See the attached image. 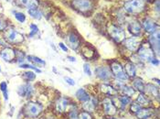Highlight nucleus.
Masks as SVG:
<instances>
[{
    "label": "nucleus",
    "mask_w": 160,
    "mask_h": 119,
    "mask_svg": "<svg viewBox=\"0 0 160 119\" xmlns=\"http://www.w3.org/2000/svg\"><path fill=\"white\" fill-rule=\"evenodd\" d=\"M100 88H101L102 93L105 94L106 95H112L116 93L115 89L109 84H102Z\"/></svg>",
    "instance_id": "b1692460"
},
{
    "label": "nucleus",
    "mask_w": 160,
    "mask_h": 119,
    "mask_svg": "<svg viewBox=\"0 0 160 119\" xmlns=\"http://www.w3.org/2000/svg\"><path fill=\"white\" fill-rule=\"evenodd\" d=\"M123 46L127 49H129L130 51H136L138 49V48L140 47V42L136 37L129 38V39H125L123 40Z\"/></svg>",
    "instance_id": "ddd939ff"
},
{
    "label": "nucleus",
    "mask_w": 160,
    "mask_h": 119,
    "mask_svg": "<svg viewBox=\"0 0 160 119\" xmlns=\"http://www.w3.org/2000/svg\"><path fill=\"white\" fill-rule=\"evenodd\" d=\"M150 62H151L153 65H155V66H158V65H159V60H158V59H155V58L152 59Z\"/></svg>",
    "instance_id": "37998d69"
},
{
    "label": "nucleus",
    "mask_w": 160,
    "mask_h": 119,
    "mask_svg": "<svg viewBox=\"0 0 160 119\" xmlns=\"http://www.w3.org/2000/svg\"><path fill=\"white\" fill-rule=\"evenodd\" d=\"M79 119H92V116H91L89 112L83 111L79 115Z\"/></svg>",
    "instance_id": "e433bc0d"
},
{
    "label": "nucleus",
    "mask_w": 160,
    "mask_h": 119,
    "mask_svg": "<svg viewBox=\"0 0 160 119\" xmlns=\"http://www.w3.org/2000/svg\"><path fill=\"white\" fill-rule=\"evenodd\" d=\"M121 89H122V91H123V93L124 94V95H126V96H129V97H131L132 95L135 94V89L132 87V86H129V85H123L121 87Z\"/></svg>",
    "instance_id": "c756f323"
},
{
    "label": "nucleus",
    "mask_w": 160,
    "mask_h": 119,
    "mask_svg": "<svg viewBox=\"0 0 160 119\" xmlns=\"http://www.w3.org/2000/svg\"><path fill=\"white\" fill-rule=\"evenodd\" d=\"M72 5L76 10L82 13L91 11L92 8V3L90 0H72Z\"/></svg>",
    "instance_id": "0eeeda50"
},
{
    "label": "nucleus",
    "mask_w": 160,
    "mask_h": 119,
    "mask_svg": "<svg viewBox=\"0 0 160 119\" xmlns=\"http://www.w3.org/2000/svg\"><path fill=\"white\" fill-rule=\"evenodd\" d=\"M108 33L111 36V38L117 43L123 42L125 39V32L122 28L115 26V25H111L108 28Z\"/></svg>",
    "instance_id": "7ed1b4c3"
},
{
    "label": "nucleus",
    "mask_w": 160,
    "mask_h": 119,
    "mask_svg": "<svg viewBox=\"0 0 160 119\" xmlns=\"http://www.w3.org/2000/svg\"><path fill=\"white\" fill-rule=\"evenodd\" d=\"M137 103L142 106H148L150 104V100L148 96L144 95V93H141L139 96L137 97Z\"/></svg>",
    "instance_id": "bb28decb"
},
{
    "label": "nucleus",
    "mask_w": 160,
    "mask_h": 119,
    "mask_svg": "<svg viewBox=\"0 0 160 119\" xmlns=\"http://www.w3.org/2000/svg\"><path fill=\"white\" fill-rule=\"evenodd\" d=\"M145 94H148V95H151L153 97H156L157 99L159 98V90L158 87H156L155 85L151 84V83H148L147 85H145Z\"/></svg>",
    "instance_id": "f3484780"
},
{
    "label": "nucleus",
    "mask_w": 160,
    "mask_h": 119,
    "mask_svg": "<svg viewBox=\"0 0 160 119\" xmlns=\"http://www.w3.org/2000/svg\"><path fill=\"white\" fill-rule=\"evenodd\" d=\"M59 46H60V48L62 49L63 51H65V52H67V51H68V48H67V46H66L64 43L60 42V43H59Z\"/></svg>",
    "instance_id": "79ce46f5"
},
{
    "label": "nucleus",
    "mask_w": 160,
    "mask_h": 119,
    "mask_svg": "<svg viewBox=\"0 0 160 119\" xmlns=\"http://www.w3.org/2000/svg\"><path fill=\"white\" fill-rule=\"evenodd\" d=\"M124 72L127 74L128 77L134 78L136 75V66L132 62H127L124 65Z\"/></svg>",
    "instance_id": "6ab92c4d"
},
{
    "label": "nucleus",
    "mask_w": 160,
    "mask_h": 119,
    "mask_svg": "<svg viewBox=\"0 0 160 119\" xmlns=\"http://www.w3.org/2000/svg\"><path fill=\"white\" fill-rule=\"evenodd\" d=\"M145 83L144 81L141 79V78H136L134 81H133V88L136 90V91H139L140 93H144L145 91Z\"/></svg>",
    "instance_id": "5701e85b"
},
{
    "label": "nucleus",
    "mask_w": 160,
    "mask_h": 119,
    "mask_svg": "<svg viewBox=\"0 0 160 119\" xmlns=\"http://www.w3.org/2000/svg\"><path fill=\"white\" fill-rule=\"evenodd\" d=\"M0 57L5 61L11 62L16 59V50L11 48L5 47L0 51Z\"/></svg>",
    "instance_id": "f8f14e48"
},
{
    "label": "nucleus",
    "mask_w": 160,
    "mask_h": 119,
    "mask_svg": "<svg viewBox=\"0 0 160 119\" xmlns=\"http://www.w3.org/2000/svg\"><path fill=\"white\" fill-rule=\"evenodd\" d=\"M7 1H10V0H7Z\"/></svg>",
    "instance_id": "49530a36"
},
{
    "label": "nucleus",
    "mask_w": 160,
    "mask_h": 119,
    "mask_svg": "<svg viewBox=\"0 0 160 119\" xmlns=\"http://www.w3.org/2000/svg\"><path fill=\"white\" fill-rule=\"evenodd\" d=\"M69 118L70 119H78L79 118V115L77 113L76 110H72L70 113H69Z\"/></svg>",
    "instance_id": "58836bf2"
},
{
    "label": "nucleus",
    "mask_w": 160,
    "mask_h": 119,
    "mask_svg": "<svg viewBox=\"0 0 160 119\" xmlns=\"http://www.w3.org/2000/svg\"><path fill=\"white\" fill-rule=\"evenodd\" d=\"M136 51H137V54H138L139 58H141L143 60L151 61L155 57L154 51L152 50V49L149 46V44L140 45V47L138 48V49Z\"/></svg>",
    "instance_id": "39448f33"
},
{
    "label": "nucleus",
    "mask_w": 160,
    "mask_h": 119,
    "mask_svg": "<svg viewBox=\"0 0 160 119\" xmlns=\"http://www.w3.org/2000/svg\"><path fill=\"white\" fill-rule=\"evenodd\" d=\"M7 28H8V23L5 20L0 19V31H3V30L7 29Z\"/></svg>",
    "instance_id": "a19ab883"
},
{
    "label": "nucleus",
    "mask_w": 160,
    "mask_h": 119,
    "mask_svg": "<svg viewBox=\"0 0 160 119\" xmlns=\"http://www.w3.org/2000/svg\"><path fill=\"white\" fill-rule=\"evenodd\" d=\"M154 80H155V81H157V83H159V80H158V79H154Z\"/></svg>",
    "instance_id": "a18cd8bd"
},
{
    "label": "nucleus",
    "mask_w": 160,
    "mask_h": 119,
    "mask_svg": "<svg viewBox=\"0 0 160 119\" xmlns=\"http://www.w3.org/2000/svg\"><path fill=\"white\" fill-rule=\"evenodd\" d=\"M27 59L28 61H30V62H32V63H34L35 65H37V66H45L46 65V62H45V60L42 59H40V58H38L37 56H28L27 57Z\"/></svg>",
    "instance_id": "393cba45"
},
{
    "label": "nucleus",
    "mask_w": 160,
    "mask_h": 119,
    "mask_svg": "<svg viewBox=\"0 0 160 119\" xmlns=\"http://www.w3.org/2000/svg\"><path fill=\"white\" fill-rule=\"evenodd\" d=\"M146 1H149V0H146Z\"/></svg>",
    "instance_id": "09e8293b"
},
{
    "label": "nucleus",
    "mask_w": 160,
    "mask_h": 119,
    "mask_svg": "<svg viewBox=\"0 0 160 119\" xmlns=\"http://www.w3.org/2000/svg\"><path fill=\"white\" fill-rule=\"evenodd\" d=\"M102 106H103V110L105 112L106 115H109V116H112L116 113L117 111V108L114 106L113 102L112 101L109 97L105 98L102 102Z\"/></svg>",
    "instance_id": "4468645a"
},
{
    "label": "nucleus",
    "mask_w": 160,
    "mask_h": 119,
    "mask_svg": "<svg viewBox=\"0 0 160 119\" xmlns=\"http://www.w3.org/2000/svg\"><path fill=\"white\" fill-rule=\"evenodd\" d=\"M141 29H142V26L139 21L137 20H133L128 24V30L129 32L134 35L135 37H137L141 34Z\"/></svg>",
    "instance_id": "2eb2a0df"
},
{
    "label": "nucleus",
    "mask_w": 160,
    "mask_h": 119,
    "mask_svg": "<svg viewBox=\"0 0 160 119\" xmlns=\"http://www.w3.org/2000/svg\"><path fill=\"white\" fill-rule=\"evenodd\" d=\"M67 59H69L70 61H72V62H76V59L74 57H72V56H68Z\"/></svg>",
    "instance_id": "c03bdc74"
},
{
    "label": "nucleus",
    "mask_w": 160,
    "mask_h": 119,
    "mask_svg": "<svg viewBox=\"0 0 160 119\" xmlns=\"http://www.w3.org/2000/svg\"><path fill=\"white\" fill-rule=\"evenodd\" d=\"M0 90L1 92L3 93L4 95V99L5 101H8V83L6 82H2L0 83Z\"/></svg>",
    "instance_id": "2f4dec72"
},
{
    "label": "nucleus",
    "mask_w": 160,
    "mask_h": 119,
    "mask_svg": "<svg viewBox=\"0 0 160 119\" xmlns=\"http://www.w3.org/2000/svg\"><path fill=\"white\" fill-rule=\"evenodd\" d=\"M19 67L21 69H30V70H33L38 73H41V70L38 69V67H36L35 65H32V64H28V63H20L19 64Z\"/></svg>",
    "instance_id": "473e14b6"
},
{
    "label": "nucleus",
    "mask_w": 160,
    "mask_h": 119,
    "mask_svg": "<svg viewBox=\"0 0 160 119\" xmlns=\"http://www.w3.org/2000/svg\"><path fill=\"white\" fill-rule=\"evenodd\" d=\"M68 104H69V102H68V100L66 99V98H60L59 100H58V102H57V104H56V109H57V111L59 112V113H63V112H65V110H66V108L68 106Z\"/></svg>",
    "instance_id": "4be33fe9"
},
{
    "label": "nucleus",
    "mask_w": 160,
    "mask_h": 119,
    "mask_svg": "<svg viewBox=\"0 0 160 119\" xmlns=\"http://www.w3.org/2000/svg\"><path fill=\"white\" fill-rule=\"evenodd\" d=\"M29 28H30V31H29L28 37H29V38H32V37H34L35 35H37V33L38 32V28L37 25H35V24H30Z\"/></svg>",
    "instance_id": "f704fd0d"
},
{
    "label": "nucleus",
    "mask_w": 160,
    "mask_h": 119,
    "mask_svg": "<svg viewBox=\"0 0 160 119\" xmlns=\"http://www.w3.org/2000/svg\"><path fill=\"white\" fill-rule=\"evenodd\" d=\"M67 41L70 45V47L72 48L74 50H77L78 48L81 46V41H80V39L79 37L76 35L75 33L72 32L70 33L68 37H67Z\"/></svg>",
    "instance_id": "dca6fc26"
},
{
    "label": "nucleus",
    "mask_w": 160,
    "mask_h": 119,
    "mask_svg": "<svg viewBox=\"0 0 160 119\" xmlns=\"http://www.w3.org/2000/svg\"><path fill=\"white\" fill-rule=\"evenodd\" d=\"M28 13L29 14V16L32 18H34V19H40L41 18H42V13L40 12L39 9H38V8H34V9H28Z\"/></svg>",
    "instance_id": "cd10ccee"
},
{
    "label": "nucleus",
    "mask_w": 160,
    "mask_h": 119,
    "mask_svg": "<svg viewBox=\"0 0 160 119\" xmlns=\"http://www.w3.org/2000/svg\"><path fill=\"white\" fill-rule=\"evenodd\" d=\"M149 46L151 47L152 50L154 51V54L158 56L159 55V45H160V36L159 30L156 31L155 33L151 34L148 38Z\"/></svg>",
    "instance_id": "6e6552de"
},
{
    "label": "nucleus",
    "mask_w": 160,
    "mask_h": 119,
    "mask_svg": "<svg viewBox=\"0 0 160 119\" xmlns=\"http://www.w3.org/2000/svg\"><path fill=\"white\" fill-rule=\"evenodd\" d=\"M0 71H1V68H0Z\"/></svg>",
    "instance_id": "de8ad7c7"
},
{
    "label": "nucleus",
    "mask_w": 160,
    "mask_h": 119,
    "mask_svg": "<svg viewBox=\"0 0 160 119\" xmlns=\"http://www.w3.org/2000/svg\"><path fill=\"white\" fill-rule=\"evenodd\" d=\"M64 80H65V82L68 83L69 85H72V86H74V85H75V81H74L72 78H71V77L65 76V77H64Z\"/></svg>",
    "instance_id": "ea45409f"
},
{
    "label": "nucleus",
    "mask_w": 160,
    "mask_h": 119,
    "mask_svg": "<svg viewBox=\"0 0 160 119\" xmlns=\"http://www.w3.org/2000/svg\"><path fill=\"white\" fill-rule=\"evenodd\" d=\"M110 71H111L112 74H113L118 80L121 81H126L128 80V76L127 74L124 72L123 69V66L116 60H113L111 62V67H110Z\"/></svg>",
    "instance_id": "20e7f679"
},
{
    "label": "nucleus",
    "mask_w": 160,
    "mask_h": 119,
    "mask_svg": "<svg viewBox=\"0 0 160 119\" xmlns=\"http://www.w3.org/2000/svg\"><path fill=\"white\" fill-rule=\"evenodd\" d=\"M146 3L144 0H128L123 5V9L128 14H139L145 10Z\"/></svg>",
    "instance_id": "f03ea898"
},
{
    "label": "nucleus",
    "mask_w": 160,
    "mask_h": 119,
    "mask_svg": "<svg viewBox=\"0 0 160 119\" xmlns=\"http://www.w3.org/2000/svg\"><path fill=\"white\" fill-rule=\"evenodd\" d=\"M154 114V110L152 108H141L136 116L138 119H148L150 116H152Z\"/></svg>",
    "instance_id": "a211bd4d"
},
{
    "label": "nucleus",
    "mask_w": 160,
    "mask_h": 119,
    "mask_svg": "<svg viewBox=\"0 0 160 119\" xmlns=\"http://www.w3.org/2000/svg\"><path fill=\"white\" fill-rule=\"evenodd\" d=\"M20 4L28 9L38 8V0H19Z\"/></svg>",
    "instance_id": "412c9836"
},
{
    "label": "nucleus",
    "mask_w": 160,
    "mask_h": 119,
    "mask_svg": "<svg viewBox=\"0 0 160 119\" xmlns=\"http://www.w3.org/2000/svg\"><path fill=\"white\" fill-rule=\"evenodd\" d=\"M95 74L98 77L99 79L102 80V81H108L110 80L112 77V72L109 68L107 67H103V66H99L95 69Z\"/></svg>",
    "instance_id": "9b49d317"
},
{
    "label": "nucleus",
    "mask_w": 160,
    "mask_h": 119,
    "mask_svg": "<svg viewBox=\"0 0 160 119\" xmlns=\"http://www.w3.org/2000/svg\"><path fill=\"white\" fill-rule=\"evenodd\" d=\"M97 106V104L95 103V100L94 99H90L89 101H87L84 103V105H83V109L86 111V112H89V113H91V112H92L93 110H94V108L96 107Z\"/></svg>",
    "instance_id": "a878e982"
},
{
    "label": "nucleus",
    "mask_w": 160,
    "mask_h": 119,
    "mask_svg": "<svg viewBox=\"0 0 160 119\" xmlns=\"http://www.w3.org/2000/svg\"><path fill=\"white\" fill-rule=\"evenodd\" d=\"M142 27H143L144 30L149 34H153L158 30V25L150 18H146L143 19Z\"/></svg>",
    "instance_id": "1a4fd4ad"
},
{
    "label": "nucleus",
    "mask_w": 160,
    "mask_h": 119,
    "mask_svg": "<svg viewBox=\"0 0 160 119\" xmlns=\"http://www.w3.org/2000/svg\"><path fill=\"white\" fill-rule=\"evenodd\" d=\"M83 71L85 72L88 76H92V71H91V67L88 63H84L83 64Z\"/></svg>",
    "instance_id": "4c0bfd02"
},
{
    "label": "nucleus",
    "mask_w": 160,
    "mask_h": 119,
    "mask_svg": "<svg viewBox=\"0 0 160 119\" xmlns=\"http://www.w3.org/2000/svg\"><path fill=\"white\" fill-rule=\"evenodd\" d=\"M14 16H15V18L20 23H23L26 21V16L22 12H14Z\"/></svg>",
    "instance_id": "72a5a7b5"
},
{
    "label": "nucleus",
    "mask_w": 160,
    "mask_h": 119,
    "mask_svg": "<svg viewBox=\"0 0 160 119\" xmlns=\"http://www.w3.org/2000/svg\"><path fill=\"white\" fill-rule=\"evenodd\" d=\"M141 108H142V106H141L138 103H133V104L131 105V107H130V111H131V113H133V114H136Z\"/></svg>",
    "instance_id": "c9c22d12"
},
{
    "label": "nucleus",
    "mask_w": 160,
    "mask_h": 119,
    "mask_svg": "<svg viewBox=\"0 0 160 119\" xmlns=\"http://www.w3.org/2000/svg\"><path fill=\"white\" fill-rule=\"evenodd\" d=\"M23 114L28 118H37L43 111V106L37 102H28L22 109Z\"/></svg>",
    "instance_id": "f257e3e1"
},
{
    "label": "nucleus",
    "mask_w": 160,
    "mask_h": 119,
    "mask_svg": "<svg viewBox=\"0 0 160 119\" xmlns=\"http://www.w3.org/2000/svg\"><path fill=\"white\" fill-rule=\"evenodd\" d=\"M22 77H23V79H24L25 81H27V82H32V81H34L36 79V74L33 71H25Z\"/></svg>",
    "instance_id": "7c9ffc66"
},
{
    "label": "nucleus",
    "mask_w": 160,
    "mask_h": 119,
    "mask_svg": "<svg viewBox=\"0 0 160 119\" xmlns=\"http://www.w3.org/2000/svg\"><path fill=\"white\" fill-rule=\"evenodd\" d=\"M6 40L9 43H12V44H18L24 40V36L14 28L7 29Z\"/></svg>",
    "instance_id": "423d86ee"
},
{
    "label": "nucleus",
    "mask_w": 160,
    "mask_h": 119,
    "mask_svg": "<svg viewBox=\"0 0 160 119\" xmlns=\"http://www.w3.org/2000/svg\"><path fill=\"white\" fill-rule=\"evenodd\" d=\"M75 95H76L77 99H78L80 102H82V103H85V102L90 100V95H89V94L87 93L83 88L79 89V90L76 92Z\"/></svg>",
    "instance_id": "aec40b11"
},
{
    "label": "nucleus",
    "mask_w": 160,
    "mask_h": 119,
    "mask_svg": "<svg viewBox=\"0 0 160 119\" xmlns=\"http://www.w3.org/2000/svg\"><path fill=\"white\" fill-rule=\"evenodd\" d=\"M119 103H120L121 108H122V109H125V107L127 106L131 103V97L126 96V95L121 96V97L119 98Z\"/></svg>",
    "instance_id": "c85d7f7f"
},
{
    "label": "nucleus",
    "mask_w": 160,
    "mask_h": 119,
    "mask_svg": "<svg viewBox=\"0 0 160 119\" xmlns=\"http://www.w3.org/2000/svg\"><path fill=\"white\" fill-rule=\"evenodd\" d=\"M33 93H34V88L30 83H24V84L18 86V95L23 98L30 97L33 95Z\"/></svg>",
    "instance_id": "9d476101"
}]
</instances>
